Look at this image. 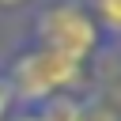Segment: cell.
Segmentation results:
<instances>
[{
    "mask_svg": "<svg viewBox=\"0 0 121 121\" xmlns=\"http://www.w3.org/2000/svg\"><path fill=\"white\" fill-rule=\"evenodd\" d=\"M76 72H79L76 60H68V57H60V53L49 49V53H38V57H23L19 72H15V83H19V91L26 98H45L53 87L72 83Z\"/></svg>",
    "mask_w": 121,
    "mask_h": 121,
    "instance_id": "1",
    "label": "cell"
},
{
    "mask_svg": "<svg viewBox=\"0 0 121 121\" xmlns=\"http://www.w3.org/2000/svg\"><path fill=\"white\" fill-rule=\"evenodd\" d=\"M42 30H45L53 53H60V57H68V60H76V64H79L83 53L95 45V30H91V23H87L76 8H57V11H49L45 23H42Z\"/></svg>",
    "mask_w": 121,
    "mask_h": 121,
    "instance_id": "2",
    "label": "cell"
},
{
    "mask_svg": "<svg viewBox=\"0 0 121 121\" xmlns=\"http://www.w3.org/2000/svg\"><path fill=\"white\" fill-rule=\"evenodd\" d=\"M45 121H79V110H76L72 102H57V106H53V113H49Z\"/></svg>",
    "mask_w": 121,
    "mask_h": 121,
    "instance_id": "3",
    "label": "cell"
},
{
    "mask_svg": "<svg viewBox=\"0 0 121 121\" xmlns=\"http://www.w3.org/2000/svg\"><path fill=\"white\" fill-rule=\"evenodd\" d=\"M8 102H11V83H4V79H0V113L8 110Z\"/></svg>",
    "mask_w": 121,
    "mask_h": 121,
    "instance_id": "4",
    "label": "cell"
},
{
    "mask_svg": "<svg viewBox=\"0 0 121 121\" xmlns=\"http://www.w3.org/2000/svg\"><path fill=\"white\" fill-rule=\"evenodd\" d=\"M102 8H106V15H110V23H117V0H102Z\"/></svg>",
    "mask_w": 121,
    "mask_h": 121,
    "instance_id": "5",
    "label": "cell"
},
{
    "mask_svg": "<svg viewBox=\"0 0 121 121\" xmlns=\"http://www.w3.org/2000/svg\"><path fill=\"white\" fill-rule=\"evenodd\" d=\"M26 121H45V117H26Z\"/></svg>",
    "mask_w": 121,
    "mask_h": 121,
    "instance_id": "6",
    "label": "cell"
},
{
    "mask_svg": "<svg viewBox=\"0 0 121 121\" xmlns=\"http://www.w3.org/2000/svg\"><path fill=\"white\" fill-rule=\"evenodd\" d=\"M0 4H19V0H0Z\"/></svg>",
    "mask_w": 121,
    "mask_h": 121,
    "instance_id": "7",
    "label": "cell"
}]
</instances>
